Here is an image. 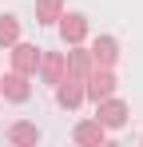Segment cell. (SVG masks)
Wrapping results in <instances>:
<instances>
[{"label":"cell","mask_w":143,"mask_h":147,"mask_svg":"<svg viewBox=\"0 0 143 147\" xmlns=\"http://www.w3.org/2000/svg\"><path fill=\"white\" fill-rule=\"evenodd\" d=\"M115 88H119V80L111 76V68H92L84 76V99H92V103L115 96Z\"/></svg>","instance_id":"6da1fadb"},{"label":"cell","mask_w":143,"mask_h":147,"mask_svg":"<svg viewBox=\"0 0 143 147\" xmlns=\"http://www.w3.org/2000/svg\"><path fill=\"white\" fill-rule=\"evenodd\" d=\"M64 16V0H36V24H56Z\"/></svg>","instance_id":"30bf717a"},{"label":"cell","mask_w":143,"mask_h":147,"mask_svg":"<svg viewBox=\"0 0 143 147\" xmlns=\"http://www.w3.org/2000/svg\"><path fill=\"white\" fill-rule=\"evenodd\" d=\"M95 119L103 123L107 131H111V127H123V123H127V103H123V99H115V96L99 99V103H95Z\"/></svg>","instance_id":"3957f363"},{"label":"cell","mask_w":143,"mask_h":147,"mask_svg":"<svg viewBox=\"0 0 143 147\" xmlns=\"http://www.w3.org/2000/svg\"><path fill=\"white\" fill-rule=\"evenodd\" d=\"M119 60V44H115V36H99L92 44V64L95 68H111Z\"/></svg>","instance_id":"9c48e42d"},{"label":"cell","mask_w":143,"mask_h":147,"mask_svg":"<svg viewBox=\"0 0 143 147\" xmlns=\"http://www.w3.org/2000/svg\"><path fill=\"white\" fill-rule=\"evenodd\" d=\"M60 36H64V44H84L88 40V16H80V12H68V16H60Z\"/></svg>","instance_id":"5b68a950"},{"label":"cell","mask_w":143,"mask_h":147,"mask_svg":"<svg viewBox=\"0 0 143 147\" xmlns=\"http://www.w3.org/2000/svg\"><path fill=\"white\" fill-rule=\"evenodd\" d=\"M0 96H8L12 103H24V99L32 96V88H28V76H24V72H16V68H12L8 76H0Z\"/></svg>","instance_id":"8992f818"},{"label":"cell","mask_w":143,"mask_h":147,"mask_svg":"<svg viewBox=\"0 0 143 147\" xmlns=\"http://www.w3.org/2000/svg\"><path fill=\"white\" fill-rule=\"evenodd\" d=\"M72 139H76V143H84V147H99L103 139H107V127H103L99 119H84V123H76Z\"/></svg>","instance_id":"52a82bcc"},{"label":"cell","mask_w":143,"mask_h":147,"mask_svg":"<svg viewBox=\"0 0 143 147\" xmlns=\"http://www.w3.org/2000/svg\"><path fill=\"white\" fill-rule=\"evenodd\" d=\"M56 103L68 107V111H76V107L84 103V80L72 76V72H64V80L56 84Z\"/></svg>","instance_id":"7a4b0ae2"},{"label":"cell","mask_w":143,"mask_h":147,"mask_svg":"<svg viewBox=\"0 0 143 147\" xmlns=\"http://www.w3.org/2000/svg\"><path fill=\"white\" fill-rule=\"evenodd\" d=\"M8 139H12V143H36V139H40V127H36V123H12V127H8Z\"/></svg>","instance_id":"8fae6325"},{"label":"cell","mask_w":143,"mask_h":147,"mask_svg":"<svg viewBox=\"0 0 143 147\" xmlns=\"http://www.w3.org/2000/svg\"><path fill=\"white\" fill-rule=\"evenodd\" d=\"M20 40V20L16 16H0V48H12Z\"/></svg>","instance_id":"7c38bea8"},{"label":"cell","mask_w":143,"mask_h":147,"mask_svg":"<svg viewBox=\"0 0 143 147\" xmlns=\"http://www.w3.org/2000/svg\"><path fill=\"white\" fill-rule=\"evenodd\" d=\"M36 72L44 76V84L56 88V84L64 80V72H68V60H64L60 52H48V56H40V68H36Z\"/></svg>","instance_id":"ba28073f"},{"label":"cell","mask_w":143,"mask_h":147,"mask_svg":"<svg viewBox=\"0 0 143 147\" xmlns=\"http://www.w3.org/2000/svg\"><path fill=\"white\" fill-rule=\"evenodd\" d=\"M40 56H44V48H36V44H12V68L24 76H36V68H40Z\"/></svg>","instance_id":"277c9868"}]
</instances>
